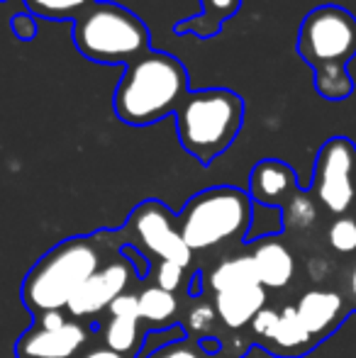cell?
Returning <instances> with one entry per match:
<instances>
[{"instance_id":"6da1fadb","label":"cell","mask_w":356,"mask_h":358,"mask_svg":"<svg viewBox=\"0 0 356 358\" xmlns=\"http://www.w3.org/2000/svg\"><path fill=\"white\" fill-rule=\"evenodd\" d=\"M188 90V71L176 57L166 52H147L124 66L113 95L118 120L132 127H147L180 110Z\"/></svg>"},{"instance_id":"7a4b0ae2","label":"cell","mask_w":356,"mask_h":358,"mask_svg":"<svg viewBox=\"0 0 356 358\" xmlns=\"http://www.w3.org/2000/svg\"><path fill=\"white\" fill-rule=\"evenodd\" d=\"M103 268L100 236H71L49 249L29 268L22 283V300L29 312L66 310L81 285Z\"/></svg>"},{"instance_id":"3957f363","label":"cell","mask_w":356,"mask_h":358,"mask_svg":"<svg viewBox=\"0 0 356 358\" xmlns=\"http://www.w3.org/2000/svg\"><path fill=\"white\" fill-rule=\"evenodd\" d=\"M244 124V100L227 88H203L185 98L176 113L180 146L210 166L229 149Z\"/></svg>"},{"instance_id":"277c9868","label":"cell","mask_w":356,"mask_h":358,"mask_svg":"<svg viewBox=\"0 0 356 358\" xmlns=\"http://www.w3.org/2000/svg\"><path fill=\"white\" fill-rule=\"evenodd\" d=\"M73 44L90 62L129 66L152 52L149 29L127 8L95 0L73 22Z\"/></svg>"},{"instance_id":"5b68a950","label":"cell","mask_w":356,"mask_h":358,"mask_svg":"<svg viewBox=\"0 0 356 358\" xmlns=\"http://www.w3.org/2000/svg\"><path fill=\"white\" fill-rule=\"evenodd\" d=\"M254 200L232 185H218L193 195L178 215V229L190 251H208L229 241H249Z\"/></svg>"},{"instance_id":"8992f818","label":"cell","mask_w":356,"mask_h":358,"mask_svg":"<svg viewBox=\"0 0 356 358\" xmlns=\"http://www.w3.org/2000/svg\"><path fill=\"white\" fill-rule=\"evenodd\" d=\"M298 54L308 66L349 64L356 57V17L339 5H320L305 15Z\"/></svg>"},{"instance_id":"52a82bcc","label":"cell","mask_w":356,"mask_h":358,"mask_svg":"<svg viewBox=\"0 0 356 358\" xmlns=\"http://www.w3.org/2000/svg\"><path fill=\"white\" fill-rule=\"evenodd\" d=\"M310 193L337 217L356 213V144L352 139L332 137L320 146Z\"/></svg>"},{"instance_id":"ba28073f","label":"cell","mask_w":356,"mask_h":358,"mask_svg":"<svg viewBox=\"0 0 356 358\" xmlns=\"http://www.w3.org/2000/svg\"><path fill=\"white\" fill-rule=\"evenodd\" d=\"M127 231L132 234V246L137 249L149 251L162 261H173L183 268L190 266L193 251L180 234L178 217H173L171 210L159 200L139 203L127 220Z\"/></svg>"},{"instance_id":"9c48e42d","label":"cell","mask_w":356,"mask_h":358,"mask_svg":"<svg viewBox=\"0 0 356 358\" xmlns=\"http://www.w3.org/2000/svg\"><path fill=\"white\" fill-rule=\"evenodd\" d=\"M132 278H137V271L134 266L120 254L118 261L103 266L98 273H93L86 283L81 285V290L73 295V300L69 302L66 312L73 320H90V317H98L100 312L110 310L118 297H122L127 292Z\"/></svg>"},{"instance_id":"30bf717a","label":"cell","mask_w":356,"mask_h":358,"mask_svg":"<svg viewBox=\"0 0 356 358\" xmlns=\"http://www.w3.org/2000/svg\"><path fill=\"white\" fill-rule=\"evenodd\" d=\"M88 339L90 329L78 320H71L62 329L32 324L15 341V358H78Z\"/></svg>"},{"instance_id":"8fae6325","label":"cell","mask_w":356,"mask_h":358,"mask_svg":"<svg viewBox=\"0 0 356 358\" xmlns=\"http://www.w3.org/2000/svg\"><path fill=\"white\" fill-rule=\"evenodd\" d=\"M249 198L262 208L283 210L300 193L298 176L285 161L264 159L249 173Z\"/></svg>"},{"instance_id":"7c38bea8","label":"cell","mask_w":356,"mask_h":358,"mask_svg":"<svg viewBox=\"0 0 356 358\" xmlns=\"http://www.w3.org/2000/svg\"><path fill=\"white\" fill-rule=\"evenodd\" d=\"M298 317L313 339H325L344 320V297L334 290H310L295 305Z\"/></svg>"},{"instance_id":"4fadbf2b","label":"cell","mask_w":356,"mask_h":358,"mask_svg":"<svg viewBox=\"0 0 356 358\" xmlns=\"http://www.w3.org/2000/svg\"><path fill=\"white\" fill-rule=\"evenodd\" d=\"M264 307H266V287L264 285H249L215 295V310L227 329H242V327L252 324Z\"/></svg>"},{"instance_id":"5bb4252c","label":"cell","mask_w":356,"mask_h":358,"mask_svg":"<svg viewBox=\"0 0 356 358\" xmlns=\"http://www.w3.org/2000/svg\"><path fill=\"white\" fill-rule=\"evenodd\" d=\"M254 264H257V273L264 287H273L280 290L293 280L295 273V261L288 246L276 236H262L254 246L252 254Z\"/></svg>"},{"instance_id":"9a60e30c","label":"cell","mask_w":356,"mask_h":358,"mask_svg":"<svg viewBox=\"0 0 356 358\" xmlns=\"http://www.w3.org/2000/svg\"><path fill=\"white\" fill-rule=\"evenodd\" d=\"M242 8V0H200V15H193L188 20H180L173 24V32L185 37L213 39L220 34L227 20H232Z\"/></svg>"},{"instance_id":"2e32d148","label":"cell","mask_w":356,"mask_h":358,"mask_svg":"<svg viewBox=\"0 0 356 358\" xmlns=\"http://www.w3.org/2000/svg\"><path fill=\"white\" fill-rule=\"evenodd\" d=\"M269 341H271V349H276V354L283 358H298L315 344V339L310 336V331L305 329L303 320L298 317L295 307L280 310L278 324H276Z\"/></svg>"},{"instance_id":"e0dca14e","label":"cell","mask_w":356,"mask_h":358,"mask_svg":"<svg viewBox=\"0 0 356 358\" xmlns=\"http://www.w3.org/2000/svg\"><path fill=\"white\" fill-rule=\"evenodd\" d=\"M249 285H262L257 273V264H254L252 256L227 259L210 273V287L215 290V295L218 292L239 290V287H249Z\"/></svg>"},{"instance_id":"ac0fdd59","label":"cell","mask_w":356,"mask_h":358,"mask_svg":"<svg viewBox=\"0 0 356 358\" xmlns=\"http://www.w3.org/2000/svg\"><path fill=\"white\" fill-rule=\"evenodd\" d=\"M313 80L315 90L325 100H332V103L347 100L354 93V78L347 71V64H329V66L313 69Z\"/></svg>"},{"instance_id":"d6986e66","label":"cell","mask_w":356,"mask_h":358,"mask_svg":"<svg viewBox=\"0 0 356 358\" xmlns=\"http://www.w3.org/2000/svg\"><path fill=\"white\" fill-rule=\"evenodd\" d=\"M103 341L108 349L118 354H139L144 336H139V320H127V317H110L103 329Z\"/></svg>"},{"instance_id":"ffe728a7","label":"cell","mask_w":356,"mask_h":358,"mask_svg":"<svg viewBox=\"0 0 356 358\" xmlns=\"http://www.w3.org/2000/svg\"><path fill=\"white\" fill-rule=\"evenodd\" d=\"M139 310H142V320L162 324V322H169L173 315H176L178 302H176V295H173V292L152 285V287H147V290L139 292Z\"/></svg>"},{"instance_id":"44dd1931","label":"cell","mask_w":356,"mask_h":358,"mask_svg":"<svg viewBox=\"0 0 356 358\" xmlns=\"http://www.w3.org/2000/svg\"><path fill=\"white\" fill-rule=\"evenodd\" d=\"M95 0H24L29 15L44 20H71L76 22Z\"/></svg>"},{"instance_id":"7402d4cb","label":"cell","mask_w":356,"mask_h":358,"mask_svg":"<svg viewBox=\"0 0 356 358\" xmlns=\"http://www.w3.org/2000/svg\"><path fill=\"white\" fill-rule=\"evenodd\" d=\"M280 215H283L285 229H305V227H310L315 220H318V208H315L313 195L300 190V193L280 210Z\"/></svg>"},{"instance_id":"603a6c76","label":"cell","mask_w":356,"mask_h":358,"mask_svg":"<svg viewBox=\"0 0 356 358\" xmlns=\"http://www.w3.org/2000/svg\"><path fill=\"white\" fill-rule=\"evenodd\" d=\"M327 241L337 254H354L356 251V217L344 215L332 222L327 231Z\"/></svg>"},{"instance_id":"cb8c5ba5","label":"cell","mask_w":356,"mask_h":358,"mask_svg":"<svg viewBox=\"0 0 356 358\" xmlns=\"http://www.w3.org/2000/svg\"><path fill=\"white\" fill-rule=\"evenodd\" d=\"M178 341H185V331L180 327H169V329H162V331H152V334L144 336L142 341V349L134 358H149L154 356L157 351L166 349L171 344H178Z\"/></svg>"},{"instance_id":"d4e9b609","label":"cell","mask_w":356,"mask_h":358,"mask_svg":"<svg viewBox=\"0 0 356 358\" xmlns=\"http://www.w3.org/2000/svg\"><path fill=\"white\" fill-rule=\"evenodd\" d=\"M183 266L173 264V261H159V268L157 273H154V280H157V287H162V290H169L176 295V290L180 285H183Z\"/></svg>"},{"instance_id":"484cf974","label":"cell","mask_w":356,"mask_h":358,"mask_svg":"<svg viewBox=\"0 0 356 358\" xmlns=\"http://www.w3.org/2000/svg\"><path fill=\"white\" fill-rule=\"evenodd\" d=\"M215 320H220L218 310H215V307H210V305H205V302H200V305H195V310L190 312L188 327L193 331H198V334H203V331L213 329Z\"/></svg>"},{"instance_id":"4316f807","label":"cell","mask_w":356,"mask_h":358,"mask_svg":"<svg viewBox=\"0 0 356 358\" xmlns=\"http://www.w3.org/2000/svg\"><path fill=\"white\" fill-rule=\"evenodd\" d=\"M10 27H13L15 39H20V42H32L37 37V17L29 13H15L10 20Z\"/></svg>"},{"instance_id":"83f0119b","label":"cell","mask_w":356,"mask_h":358,"mask_svg":"<svg viewBox=\"0 0 356 358\" xmlns=\"http://www.w3.org/2000/svg\"><path fill=\"white\" fill-rule=\"evenodd\" d=\"M110 317H127V320H142V310H139V295H129L124 292L122 297L110 305Z\"/></svg>"},{"instance_id":"f1b7e54d","label":"cell","mask_w":356,"mask_h":358,"mask_svg":"<svg viewBox=\"0 0 356 358\" xmlns=\"http://www.w3.org/2000/svg\"><path fill=\"white\" fill-rule=\"evenodd\" d=\"M149 358H208L203 354V349H200V344H188V339L185 341H178V344H171L166 346V349L157 351L154 356Z\"/></svg>"},{"instance_id":"f546056e","label":"cell","mask_w":356,"mask_h":358,"mask_svg":"<svg viewBox=\"0 0 356 358\" xmlns=\"http://www.w3.org/2000/svg\"><path fill=\"white\" fill-rule=\"evenodd\" d=\"M278 317H280V312H276V310H266L264 307L262 312H259V317L252 322V329H254V334H259L262 339H271V334H273V329H276V324H278Z\"/></svg>"},{"instance_id":"4dcf8cb0","label":"cell","mask_w":356,"mask_h":358,"mask_svg":"<svg viewBox=\"0 0 356 358\" xmlns=\"http://www.w3.org/2000/svg\"><path fill=\"white\" fill-rule=\"evenodd\" d=\"M122 256L134 266L137 271V280H144L149 275V259H144V254L132 244H122Z\"/></svg>"},{"instance_id":"1f68e13d","label":"cell","mask_w":356,"mask_h":358,"mask_svg":"<svg viewBox=\"0 0 356 358\" xmlns=\"http://www.w3.org/2000/svg\"><path fill=\"white\" fill-rule=\"evenodd\" d=\"M69 322H71V317L64 315V310H57V312H42V315H37L34 324L44 327V329H62Z\"/></svg>"},{"instance_id":"d6a6232c","label":"cell","mask_w":356,"mask_h":358,"mask_svg":"<svg viewBox=\"0 0 356 358\" xmlns=\"http://www.w3.org/2000/svg\"><path fill=\"white\" fill-rule=\"evenodd\" d=\"M81 358H127V356L118 354V351L108 349V346H95V349H88L86 354H81Z\"/></svg>"},{"instance_id":"836d02e7","label":"cell","mask_w":356,"mask_h":358,"mask_svg":"<svg viewBox=\"0 0 356 358\" xmlns=\"http://www.w3.org/2000/svg\"><path fill=\"white\" fill-rule=\"evenodd\" d=\"M198 344H200V349H203V354L205 356H215L220 351V341L218 339H213V336H200L198 339Z\"/></svg>"},{"instance_id":"e575fe53","label":"cell","mask_w":356,"mask_h":358,"mask_svg":"<svg viewBox=\"0 0 356 358\" xmlns=\"http://www.w3.org/2000/svg\"><path fill=\"white\" fill-rule=\"evenodd\" d=\"M349 290H352V295L356 297V266L352 268V278H349Z\"/></svg>"},{"instance_id":"d590c367","label":"cell","mask_w":356,"mask_h":358,"mask_svg":"<svg viewBox=\"0 0 356 358\" xmlns=\"http://www.w3.org/2000/svg\"><path fill=\"white\" fill-rule=\"evenodd\" d=\"M3 3H8V0H3Z\"/></svg>"}]
</instances>
